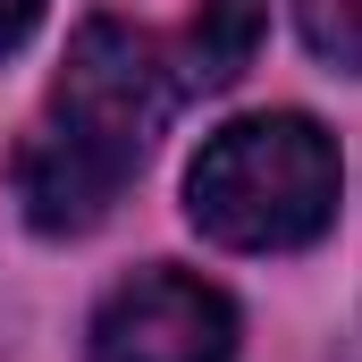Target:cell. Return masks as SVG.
<instances>
[{
  "instance_id": "cell-3",
  "label": "cell",
  "mask_w": 362,
  "mask_h": 362,
  "mask_svg": "<svg viewBox=\"0 0 362 362\" xmlns=\"http://www.w3.org/2000/svg\"><path fill=\"white\" fill-rule=\"evenodd\" d=\"M85 362H236V303L211 278L152 262L93 303Z\"/></svg>"
},
{
  "instance_id": "cell-5",
  "label": "cell",
  "mask_w": 362,
  "mask_h": 362,
  "mask_svg": "<svg viewBox=\"0 0 362 362\" xmlns=\"http://www.w3.org/2000/svg\"><path fill=\"white\" fill-rule=\"evenodd\" d=\"M295 34L320 68L362 76V0H295Z\"/></svg>"
},
{
  "instance_id": "cell-7",
  "label": "cell",
  "mask_w": 362,
  "mask_h": 362,
  "mask_svg": "<svg viewBox=\"0 0 362 362\" xmlns=\"http://www.w3.org/2000/svg\"><path fill=\"white\" fill-rule=\"evenodd\" d=\"M346 362H362V337H354V354H346Z\"/></svg>"
},
{
  "instance_id": "cell-1",
  "label": "cell",
  "mask_w": 362,
  "mask_h": 362,
  "mask_svg": "<svg viewBox=\"0 0 362 362\" xmlns=\"http://www.w3.org/2000/svg\"><path fill=\"white\" fill-rule=\"evenodd\" d=\"M177 68L152 34L93 17L76 25L59 76L42 93L25 144H17V202L25 228L42 236H85L118 211V194L144 177L169 110H177Z\"/></svg>"
},
{
  "instance_id": "cell-2",
  "label": "cell",
  "mask_w": 362,
  "mask_h": 362,
  "mask_svg": "<svg viewBox=\"0 0 362 362\" xmlns=\"http://www.w3.org/2000/svg\"><path fill=\"white\" fill-rule=\"evenodd\" d=\"M337 144L303 110H262L219 127L185 169V219L228 253H295L337 219Z\"/></svg>"
},
{
  "instance_id": "cell-6",
  "label": "cell",
  "mask_w": 362,
  "mask_h": 362,
  "mask_svg": "<svg viewBox=\"0 0 362 362\" xmlns=\"http://www.w3.org/2000/svg\"><path fill=\"white\" fill-rule=\"evenodd\" d=\"M34 25H42V0H0V59H8Z\"/></svg>"
},
{
  "instance_id": "cell-4",
  "label": "cell",
  "mask_w": 362,
  "mask_h": 362,
  "mask_svg": "<svg viewBox=\"0 0 362 362\" xmlns=\"http://www.w3.org/2000/svg\"><path fill=\"white\" fill-rule=\"evenodd\" d=\"M262 25H270V0H202V17L185 25V42L169 51L177 93H185V101H202V93H228L245 68H253V51H262Z\"/></svg>"
}]
</instances>
